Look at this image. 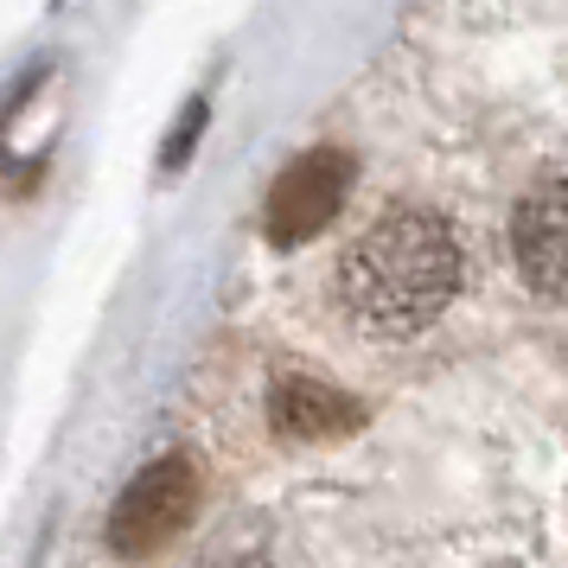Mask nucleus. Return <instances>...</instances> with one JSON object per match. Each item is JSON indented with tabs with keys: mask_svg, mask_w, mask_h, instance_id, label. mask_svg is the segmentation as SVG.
<instances>
[{
	"mask_svg": "<svg viewBox=\"0 0 568 568\" xmlns=\"http://www.w3.org/2000/svg\"><path fill=\"white\" fill-rule=\"evenodd\" d=\"M199 491H205L199 454L173 447V454L148 460L129 479V491L115 498V511H109V530H103L109 549H115L122 562H148V556H160V549H166V542L192 524V511H199Z\"/></svg>",
	"mask_w": 568,
	"mask_h": 568,
	"instance_id": "2",
	"label": "nucleus"
},
{
	"mask_svg": "<svg viewBox=\"0 0 568 568\" xmlns=\"http://www.w3.org/2000/svg\"><path fill=\"white\" fill-rule=\"evenodd\" d=\"M511 262L537 294H568V173L524 192L511 211Z\"/></svg>",
	"mask_w": 568,
	"mask_h": 568,
	"instance_id": "4",
	"label": "nucleus"
},
{
	"mask_svg": "<svg viewBox=\"0 0 568 568\" xmlns=\"http://www.w3.org/2000/svg\"><path fill=\"white\" fill-rule=\"evenodd\" d=\"M345 192H352V154H338V148H307L282 180L268 185V205H262L268 243H275V250H294V243L320 236L338 217Z\"/></svg>",
	"mask_w": 568,
	"mask_h": 568,
	"instance_id": "3",
	"label": "nucleus"
},
{
	"mask_svg": "<svg viewBox=\"0 0 568 568\" xmlns=\"http://www.w3.org/2000/svg\"><path fill=\"white\" fill-rule=\"evenodd\" d=\"M268 415L275 428L294 440H333V435H352L364 422V409L333 384H313V377H282L275 396H268Z\"/></svg>",
	"mask_w": 568,
	"mask_h": 568,
	"instance_id": "5",
	"label": "nucleus"
},
{
	"mask_svg": "<svg viewBox=\"0 0 568 568\" xmlns=\"http://www.w3.org/2000/svg\"><path fill=\"white\" fill-rule=\"evenodd\" d=\"M217 568H268V562H256V556H236V562H217Z\"/></svg>",
	"mask_w": 568,
	"mask_h": 568,
	"instance_id": "7",
	"label": "nucleus"
},
{
	"mask_svg": "<svg viewBox=\"0 0 568 568\" xmlns=\"http://www.w3.org/2000/svg\"><path fill=\"white\" fill-rule=\"evenodd\" d=\"M466 275V250L440 211L403 205L384 211L338 256V301L352 326L371 338H415L454 307Z\"/></svg>",
	"mask_w": 568,
	"mask_h": 568,
	"instance_id": "1",
	"label": "nucleus"
},
{
	"mask_svg": "<svg viewBox=\"0 0 568 568\" xmlns=\"http://www.w3.org/2000/svg\"><path fill=\"white\" fill-rule=\"evenodd\" d=\"M199 129H205V103H192V109H185L180 134H173V141H166V166H180V160H185V148H192V141H199Z\"/></svg>",
	"mask_w": 568,
	"mask_h": 568,
	"instance_id": "6",
	"label": "nucleus"
}]
</instances>
